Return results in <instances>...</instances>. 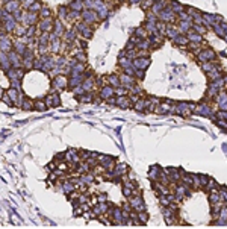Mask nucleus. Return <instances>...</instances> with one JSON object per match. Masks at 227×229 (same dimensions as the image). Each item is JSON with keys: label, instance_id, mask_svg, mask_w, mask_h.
I'll return each mask as SVG.
<instances>
[{"label": "nucleus", "instance_id": "obj_1", "mask_svg": "<svg viewBox=\"0 0 227 229\" xmlns=\"http://www.w3.org/2000/svg\"><path fill=\"white\" fill-rule=\"evenodd\" d=\"M50 87H51V91H62V90H67V88H68V76L64 75V73L55 76L53 81H51V84H50Z\"/></svg>", "mask_w": 227, "mask_h": 229}, {"label": "nucleus", "instance_id": "obj_2", "mask_svg": "<svg viewBox=\"0 0 227 229\" xmlns=\"http://www.w3.org/2000/svg\"><path fill=\"white\" fill-rule=\"evenodd\" d=\"M44 102L48 108H56L61 105V96L58 94V91H51L48 96L44 97Z\"/></svg>", "mask_w": 227, "mask_h": 229}, {"label": "nucleus", "instance_id": "obj_3", "mask_svg": "<svg viewBox=\"0 0 227 229\" xmlns=\"http://www.w3.org/2000/svg\"><path fill=\"white\" fill-rule=\"evenodd\" d=\"M65 161H67L68 164H77V162L80 161V156H79L77 150H76V149H68V150L65 152Z\"/></svg>", "mask_w": 227, "mask_h": 229}, {"label": "nucleus", "instance_id": "obj_4", "mask_svg": "<svg viewBox=\"0 0 227 229\" xmlns=\"http://www.w3.org/2000/svg\"><path fill=\"white\" fill-rule=\"evenodd\" d=\"M83 79H85L83 75H71V76H68V90L80 85L83 82Z\"/></svg>", "mask_w": 227, "mask_h": 229}, {"label": "nucleus", "instance_id": "obj_5", "mask_svg": "<svg viewBox=\"0 0 227 229\" xmlns=\"http://www.w3.org/2000/svg\"><path fill=\"white\" fill-rule=\"evenodd\" d=\"M114 94H115V88L111 87V85H103V87L100 88V99H103V100L112 97Z\"/></svg>", "mask_w": 227, "mask_h": 229}, {"label": "nucleus", "instance_id": "obj_6", "mask_svg": "<svg viewBox=\"0 0 227 229\" xmlns=\"http://www.w3.org/2000/svg\"><path fill=\"white\" fill-rule=\"evenodd\" d=\"M0 67H2L3 71H6V70H9L12 67L11 62H9V58H8V55L5 52H0Z\"/></svg>", "mask_w": 227, "mask_h": 229}, {"label": "nucleus", "instance_id": "obj_7", "mask_svg": "<svg viewBox=\"0 0 227 229\" xmlns=\"http://www.w3.org/2000/svg\"><path fill=\"white\" fill-rule=\"evenodd\" d=\"M76 99H77L80 103H91V102H94V93H92V91H85L83 94L77 96Z\"/></svg>", "mask_w": 227, "mask_h": 229}, {"label": "nucleus", "instance_id": "obj_8", "mask_svg": "<svg viewBox=\"0 0 227 229\" xmlns=\"http://www.w3.org/2000/svg\"><path fill=\"white\" fill-rule=\"evenodd\" d=\"M34 105H35V100H32V99H29V97L26 96L20 106H21V109H24V111H32V109H34Z\"/></svg>", "mask_w": 227, "mask_h": 229}, {"label": "nucleus", "instance_id": "obj_9", "mask_svg": "<svg viewBox=\"0 0 227 229\" xmlns=\"http://www.w3.org/2000/svg\"><path fill=\"white\" fill-rule=\"evenodd\" d=\"M74 190H77V187L71 182V181H64V182H62V193L68 194V193H71V191H74Z\"/></svg>", "mask_w": 227, "mask_h": 229}, {"label": "nucleus", "instance_id": "obj_10", "mask_svg": "<svg viewBox=\"0 0 227 229\" xmlns=\"http://www.w3.org/2000/svg\"><path fill=\"white\" fill-rule=\"evenodd\" d=\"M94 85H95L94 78H87V79H83V82H82V87H83V90H85V91H91Z\"/></svg>", "mask_w": 227, "mask_h": 229}, {"label": "nucleus", "instance_id": "obj_11", "mask_svg": "<svg viewBox=\"0 0 227 229\" xmlns=\"http://www.w3.org/2000/svg\"><path fill=\"white\" fill-rule=\"evenodd\" d=\"M80 176V181L83 185H91V184H94V176L91 175V173H85V175H79Z\"/></svg>", "mask_w": 227, "mask_h": 229}, {"label": "nucleus", "instance_id": "obj_12", "mask_svg": "<svg viewBox=\"0 0 227 229\" xmlns=\"http://www.w3.org/2000/svg\"><path fill=\"white\" fill-rule=\"evenodd\" d=\"M11 41L8 38H2L0 40V52H11Z\"/></svg>", "mask_w": 227, "mask_h": 229}, {"label": "nucleus", "instance_id": "obj_13", "mask_svg": "<svg viewBox=\"0 0 227 229\" xmlns=\"http://www.w3.org/2000/svg\"><path fill=\"white\" fill-rule=\"evenodd\" d=\"M20 91H21V90H17V88H12V87H11L8 91H6L8 94H9V97L12 99L14 105H17V100H18V94H20Z\"/></svg>", "mask_w": 227, "mask_h": 229}, {"label": "nucleus", "instance_id": "obj_14", "mask_svg": "<svg viewBox=\"0 0 227 229\" xmlns=\"http://www.w3.org/2000/svg\"><path fill=\"white\" fill-rule=\"evenodd\" d=\"M34 109H37V111H40V112H44V111H47V109H48V106L45 105L44 100H35Z\"/></svg>", "mask_w": 227, "mask_h": 229}, {"label": "nucleus", "instance_id": "obj_15", "mask_svg": "<svg viewBox=\"0 0 227 229\" xmlns=\"http://www.w3.org/2000/svg\"><path fill=\"white\" fill-rule=\"evenodd\" d=\"M108 79H109V85H111V87H114V88H115V87H120V84H121L120 78H118V76H115V75H111Z\"/></svg>", "mask_w": 227, "mask_h": 229}, {"label": "nucleus", "instance_id": "obj_16", "mask_svg": "<svg viewBox=\"0 0 227 229\" xmlns=\"http://www.w3.org/2000/svg\"><path fill=\"white\" fill-rule=\"evenodd\" d=\"M53 32H55V37H61V35L64 34V27H62V24H61L59 21H55V29H53Z\"/></svg>", "mask_w": 227, "mask_h": 229}, {"label": "nucleus", "instance_id": "obj_17", "mask_svg": "<svg viewBox=\"0 0 227 229\" xmlns=\"http://www.w3.org/2000/svg\"><path fill=\"white\" fill-rule=\"evenodd\" d=\"M40 27H41L44 32H48V29L51 27V20H50V18H45V20H43V21L40 23Z\"/></svg>", "mask_w": 227, "mask_h": 229}, {"label": "nucleus", "instance_id": "obj_18", "mask_svg": "<svg viewBox=\"0 0 227 229\" xmlns=\"http://www.w3.org/2000/svg\"><path fill=\"white\" fill-rule=\"evenodd\" d=\"M17 6H18V3L17 2H9V3H6V11L8 12H17Z\"/></svg>", "mask_w": 227, "mask_h": 229}, {"label": "nucleus", "instance_id": "obj_19", "mask_svg": "<svg viewBox=\"0 0 227 229\" xmlns=\"http://www.w3.org/2000/svg\"><path fill=\"white\" fill-rule=\"evenodd\" d=\"M71 91H73V94H74V97H77V96L83 94V93H85V90H83V87H82V84H80V85H77V87L71 88Z\"/></svg>", "mask_w": 227, "mask_h": 229}, {"label": "nucleus", "instance_id": "obj_20", "mask_svg": "<svg viewBox=\"0 0 227 229\" xmlns=\"http://www.w3.org/2000/svg\"><path fill=\"white\" fill-rule=\"evenodd\" d=\"M74 59H76L77 62H85V61H87V55H85V52H83V50H80V52L74 56Z\"/></svg>", "mask_w": 227, "mask_h": 229}, {"label": "nucleus", "instance_id": "obj_21", "mask_svg": "<svg viewBox=\"0 0 227 229\" xmlns=\"http://www.w3.org/2000/svg\"><path fill=\"white\" fill-rule=\"evenodd\" d=\"M0 99H2V100H3L6 105H9V106H11V105H14V102H12V99L9 97V94H8V93H3Z\"/></svg>", "mask_w": 227, "mask_h": 229}, {"label": "nucleus", "instance_id": "obj_22", "mask_svg": "<svg viewBox=\"0 0 227 229\" xmlns=\"http://www.w3.org/2000/svg\"><path fill=\"white\" fill-rule=\"evenodd\" d=\"M79 156H80L82 161H87L91 156V152H88V150H79Z\"/></svg>", "mask_w": 227, "mask_h": 229}, {"label": "nucleus", "instance_id": "obj_23", "mask_svg": "<svg viewBox=\"0 0 227 229\" xmlns=\"http://www.w3.org/2000/svg\"><path fill=\"white\" fill-rule=\"evenodd\" d=\"M53 161H56V162H59V161H65V153H56V155H55V158H53Z\"/></svg>", "mask_w": 227, "mask_h": 229}, {"label": "nucleus", "instance_id": "obj_24", "mask_svg": "<svg viewBox=\"0 0 227 229\" xmlns=\"http://www.w3.org/2000/svg\"><path fill=\"white\" fill-rule=\"evenodd\" d=\"M56 169H58V164H56V161H51V162L47 165V170H48V172H55Z\"/></svg>", "mask_w": 227, "mask_h": 229}, {"label": "nucleus", "instance_id": "obj_25", "mask_svg": "<svg viewBox=\"0 0 227 229\" xmlns=\"http://www.w3.org/2000/svg\"><path fill=\"white\" fill-rule=\"evenodd\" d=\"M117 103H118L121 108H126V106H127V99H124V97H123V99H118Z\"/></svg>", "mask_w": 227, "mask_h": 229}, {"label": "nucleus", "instance_id": "obj_26", "mask_svg": "<svg viewBox=\"0 0 227 229\" xmlns=\"http://www.w3.org/2000/svg\"><path fill=\"white\" fill-rule=\"evenodd\" d=\"M58 49H59V41L56 40V41L51 43V50H53V52H58Z\"/></svg>", "mask_w": 227, "mask_h": 229}, {"label": "nucleus", "instance_id": "obj_27", "mask_svg": "<svg viewBox=\"0 0 227 229\" xmlns=\"http://www.w3.org/2000/svg\"><path fill=\"white\" fill-rule=\"evenodd\" d=\"M115 94H118V96H123V94H126V90L124 88H115Z\"/></svg>", "mask_w": 227, "mask_h": 229}, {"label": "nucleus", "instance_id": "obj_28", "mask_svg": "<svg viewBox=\"0 0 227 229\" xmlns=\"http://www.w3.org/2000/svg\"><path fill=\"white\" fill-rule=\"evenodd\" d=\"M34 34H35V26H34V24H32V26H30V27H29V31H27V35H29V37H32V35H34Z\"/></svg>", "mask_w": 227, "mask_h": 229}, {"label": "nucleus", "instance_id": "obj_29", "mask_svg": "<svg viewBox=\"0 0 227 229\" xmlns=\"http://www.w3.org/2000/svg\"><path fill=\"white\" fill-rule=\"evenodd\" d=\"M123 193H124V196H127V197H129V196H130V188H129V187H124Z\"/></svg>", "mask_w": 227, "mask_h": 229}, {"label": "nucleus", "instance_id": "obj_30", "mask_svg": "<svg viewBox=\"0 0 227 229\" xmlns=\"http://www.w3.org/2000/svg\"><path fill=\"white\" fill-rule=\"evenodd\" d=\"M41 14H43V17H48V15H50V9H47V8H44Z\"/></svg>", "mask_w": 227, "mask_h": 229}, {"label": "nucleus", "instance_id": "obj_31", "mask_svg": "<svg viewBox=\"0 0 227 229\" xmlns=\"http://www.w3.org/2000/svg\"><path fill=\"white\" fill-rule=\"evenodd\" d=\"M139 217H141V220H142V222H144V220H147V216H145L144 213H141V216H139Z\"/></svg>", "mask_w": 227, "mask_h": 229}]
</instances>
